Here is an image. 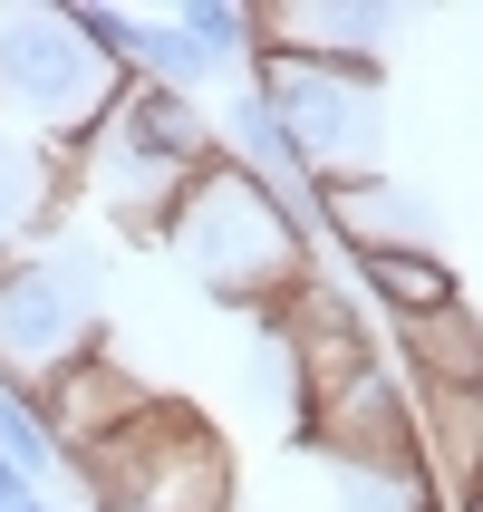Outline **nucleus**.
I'll return each instance as SVG.
<instances>
[{
	"label": "nucleus",
	"instance_id": "obj_1",
	"mask_svg": "<svg viewBox=\"0 0 483 512\" xmlns=\"http://www.w3.org/2000/svg\"><path fill=\"white\" fill-rule=\"evenodd\" d=\"M155 242L174 252V271L194 290H213L232 310H261V319L319 271V242L300 232V213H290L271 184H252L242 165H223V155L184 184V203L165 213Z\"/></svg>",
	"mask_w": 483,
	"mask_h": 512
},
{
	"label": "nucleus",
	"instance_id": "obj_2",
	"mask_svg": "<svg viewBox=\"0 0 483 512\" xmlns=\"http://www.w3.org/2000/svg\"><path fill=\"white\" fill-rule=\"evenodd\" d=\"M203 165H213V107L126 78L116 107L97 116V136L68 155V213L87 203V213H107L126 242H155Z\"/></svg>",
	"mask_w": 483,
	"mask_h": 512
},
{
	"label": "nucleus",
	"instance_id": "obj_3",
	"mask_svg": "<svg viewBox=\"0 0 483 512\" xmlns=\"http://www.w3.org/2000/svg\"><path fill=\"white\" fill-rule=\"evenodd\" d=\"M116 68L78 29L68 0H0V126L49 155H78L97 116L116 107Z\"/></svg>",
	"mask_w": 483,
	"mask_h": 512
},
{
	"label": "nucleus",
	"instance_id": "obj_4",
	"mask_svg": "<svg viewBox=\"0 0 483 512\" xmlns=\"http://www.w3.org/2000/svg\"><path fill=\"white\" fill-rule=\"evenodd\" d=\"M107 339V290H97V242L78 223H49L29 252L0 261V387H39L68 358Z\"/></svg>",
	"mask_w": 483,
	"mask_h": 512
},
{
	"label": "nucleus",
	"instance_id": "obj_5",
	"mask_svg": "<svg viewBox=\"0 0 483 512\" xmlns=\"http://www.w3.org/2000/svg\"><path fill=\"white\" fill-rule=\"evenodd\" d=\"M68 474L87 484L97 512H232V445L174 397H145Z\"/></svg>",
	"mask_w": 483,
	"mask_h": 512
},
{
	"label": "nucleus",
	"instance_id": "obj_6",
	"mask_svg": "<svg viewBox=\"0 0 483 512\" xmlns=\"http://www.w3.org/2000/svg\"><path fill=\"white\" fill-rule=\"evenodd\" d=\"M252 97L281 116L310 184L387 174V87L377 68H310V58H252Z\"/></svg>",
	"mask_w": 483,
	"mask_h": 512
},
{
	"label": "nucleus",
	"instance_id": "obj_7",
	"mask_svg": "<svg viewBox=\"0 0 483 512\" xmlns=\"http://www.w3.org/2000/svg\"><path fill=\"white\" fill-rule=\"evenodd\" d=\"M300 435L339 474H416V406H406V377L387 358L358 368L348 387H329V397H310L300 406Z\"/></svg>",
	"mask_w": 483,
	"mask_h": 512
},
{
	"label": "nucleus",
	"instance_id": "obj_8",
	"mask_svg": "<svg viewBox=\"0 0 483 512\" xmlns=\"http://www.w3.org/2000/svg\"><path fill=\"white\" fill-rule=\"evenodd\" d=\"M406 10L387 0H252V58H310V68H377Z\"/></svg>",
	"mask_w": 483,
	"mask_h": 512
},
{
	"label": "nucleus",
	"instance_id": "obj_9",
	"mask_svg": "<svg viewBox=\"0 0 483 512\" xmlns=\"http://www.w3.org/2000/svg\"><path fill=\"white\" fill-rule=\"evenodd\" d=\"M300 232H329L339 252H435V203L397 174H348V184H310L300 194Z\"/></svg>",
	"mask_w": 483,
	"mask_h": 512
},
{
	"label": "nucleus",
	"instance_id": "obj_10",
	"mask_svg": "<svg viewBox=\"0 0 483 512\" xmlns=\"http://www.w3.org/2000/svg\"><path fill=\"white\" fill-rule=\"evenodd\" d=\"M145 397H155V387H145V377L126 368V358H116L107 339L87 348V358H68L58 377H39V387H29V406H39V426H49L58 464H78L87 445H107V435L126 426V416H136Z\"/></svg>",
	"mask_w": 483,
	"mask_h": 512
},
{
	"label": "nucleus",
	"instance_id": "obj_11",
	"mask_svg": "<svg viewBox=\"0 0 483 512\" xmlns=\"http://www.w3.org/2000/svg\"><path fill=\"white\" fill-rule=\"evenodd\" d=\"M348 300L397 329V319H426L445 300H464V271L445 252H348Z\"/></svg>",
	"mask_w": 483,
	"mask_h": 512
},
{
	"label": "nucleus",
	"instance_id": "obj_12",
	"mask_svg": "<svg viewBox=\"0 0 483 512\" xmlns=\"http://www.w3.org/2000/svg\"><path fill=\"white\" fill-rule=\"evenodd\" d=\"M49 223H68V155L0 126V261L29 252Z\"/></svg>",
	"mask_w": 483,
	"mask_h": 512
},
{
	"label": "nucleus",
	"instance_id": "obj_13",
	"mask_svg": "<svg viewBox=\"0 0 483 512\" xmlns=\"http://www.w3.org/2000/svg\"><path fill=\"white\" fill-rule=\"evenodd\" d=\"M387 368L406 387H483V329H474V300H445L426 319H397V348Z\"/></svg>",
	"mask_w": 483,
	"mask_h": 512
},
{
	"label": "nucleus",
	"instance_id": "obj_14",
	"mask_svg": "<svg viewBox=\"0 0 483 512\" xmlns=\"http://www.w3.org/2000/svg\"><path fill=\"white\" fill-rule=\"evenodd\" d=\"M0 464L20 474L29 493H49L68 464H58V445H49V426H39V406L20 397V387H0Z\"/></svg>",
	"mask_w": 483,
	"mask_h": 512
},
{
	"label": "nucleus",
	"instance_id": "obj_15",
	"mask_svg": "<svg viewBox=\"0 0 483 512\" xmlns=\"http://www.w3.org/2000/svg\"><path fill=\"white\" fill-rule=\"evenodd\" d=\"M0 512H58V503H49V493H20V503H0Z\"/></svg>",
	"mask_w": 483,
	"mask_h": 512
}]
</instances>
